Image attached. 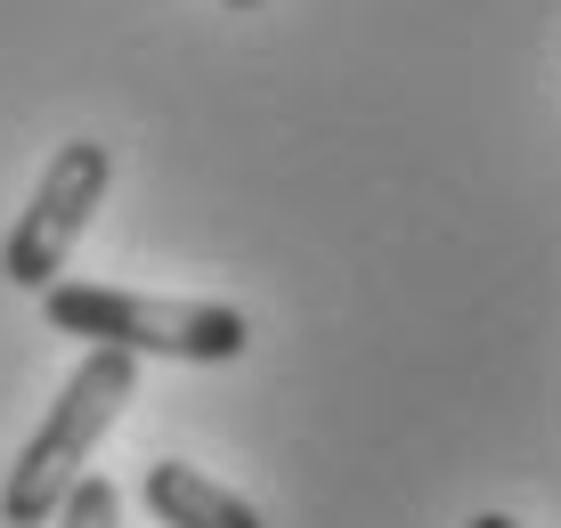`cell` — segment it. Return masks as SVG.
<instances>
[{
    "label": "cell",
    "instance_id": "cell-2",
    "mask_svg": "<svg viewBox=\"0 0 561 528\" xmlns=\"http://www.w3.org/2000/svg\"><path fill=\"white\" fill-rule=\"evenodd\" d=\"M57 334H82L99 349H130V358H187V366H228L253 349V325L228 301H154V292L123 285H66L42 292Z\"/></svg>",
    "mask_w": 561,
    "mask_h": 528
},
{
    "label": "cell",
    "instance_id": "cell-6",
    "mask_svg": "<svg viewBox=\"0 0 561 528\" xmlns=\"http://www.w3.org/2000/svg\"><path fill=\"white\" fill-rule=\"evenodd\" d=\"M472 528H520V520H505V513H480Z\"/></svg>",
    "mask_w": 561,
    "mask_h": 528
},
{
    "label": "cell",
    "instance_id": "cell-5",
    "mask_svg": "<svg viewBox=\"0 0 561 528\" xmlns=\"http://www.w3.org/2000/svg\"><path fill=\"white\" fill-rule=\"evenodd\" d=\"M49 528H123V487H114V480H73V496L66 504H57V520Z\"/></svg>",
    "mask_w": 561,
    "mask_h": 528
},
{
    "label": "cell",
    "instance_id": "cell-3",
    "mask_svg": "<svg viewBox=\"0 0 561 528\" xmlns=\"http://www.w3.org/2000/svg\"><path fill=\"white\" fill-rule=\"evenodd\" d=\"M106 180H114V147L106 139H66L49 154L33 204L16 211L9 244H0V277H9L16 292H49L57 277H66V261H73V244H82L90 211L106 204Z\"/></svg>",
    "mask_w": 561,
    "mask_h": 528
},
{
    "label": "cell",
    "instance_id": "cell-1",
    "mask_svg": "<svg viewBox=\"0 0 561 528\" xmlns=\"http://www.w3.org/2000/svg\"><path fill=\"white\" fill-rule=\"evenodd\" d=\"M139 399V358L130 349H99L90 342V358L66 375L57 390V406L42 415V432L25 439V456L9 463V487H0V520L9 528H49L57 504L73 496V480H82L90 447L114 432V415Z\"/></svg>",
    "mask_w": 561,
    "mask_h": 528
},
{
    "label": "cell",
    "instance_id": "cell-7",
    "mask_svg": "<svg viewBox=\"0 0 561 528\" xmlns=\"http://www.w3.org/2000/svg\"><path fill=\"white\" fill-rule=\"evenodd\" d=\"M228 9H261V0H228Z\"/></svg>",
    "mask_w": 561,
    "mask_h": 528
},
{
    "label": "cell",
    "instance_id": "cell-4",
    "mask_svg": "<svg viewBox=\"0 0 561 528\" xmlns=\"http://www.w3.org/2000/svg\"><path fill=\"white\" fill-rule=\"evenodd\" d=\"M139 504L163 528H261V513L237 496V487H220V480H204L196 463H147V480H139Z\"/></svg>",
    "mask_w": 561,
    "mask_h": 528
}]
</instances>
